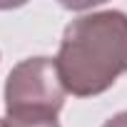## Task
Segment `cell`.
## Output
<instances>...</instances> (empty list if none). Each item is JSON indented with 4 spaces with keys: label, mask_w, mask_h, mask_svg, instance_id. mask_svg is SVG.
<instances>
[{
    "label": "cell",
    "mask_w": 127,
    "mask_h": 127,
    "mask_svg": "<svg viewBox=\"0 0 127 127\" xmlns=\"http://www.w3.org/2000/svg\"><path fill=\"white\" fill-rule=\"evenodd\" d=\"M0 127H8V117H0Z\"/></svg>",
    "instance_id": "obj_5"
},
{
    "label": "cell",
    "mask_w": 127,
    "mask_h": 127,
    "mask_svg": "<svg viewBox=\"0 0 127 127\" xmlns=\"http://www.w3.org/2000/svg\"><path fill=\"white\" fill-rule=\"evenodd\" d=\"M57 72L75 97H95L127 72V15L97 10L75 18L60 40Z\"/></svg>",
    "instance_id": "obj_1"
},
{
    "label": "cell",
    "mask_w": 127,
    "mask_h": 127,
    "mask_svg": "<svg viewBox=\"0 0 127 127\" xmlns=\"http://www.w3.org/2000/svg\"><path fill=\"white\" fill-rule=\"evenodd\" d=\"M8 127H60L57 120H13L8 117Z\"/></svg>",
    "instance_id": "obj_3"
},
{
    "label": "cell",
    "mask_w": 127,
    "mask_h": 127,
    "mask_svg": "<svg viewBox=\"0 0 127 127\" xmlns=\"http://www.w3.org/2000/svg\"><path fill=\"white\" fill-rule=\"evenodd\" d=\"M65 95L55 57H28L5 80V110L13 120H57Z\"/></svg>",
    "instance_id": "obj_2"
},
{
    "label": "cell",
    "mask_w": 127,
    "mask_h": 127,
    "mask_svg": "<svg viewBox=\"0 0 127 127\" xmlns=\"http://www.w3.org/2000/svg\"><path fill=\"white\" fill-rule=\"evenodd\" d=\"M102 127H127V112H120V115H115V117H110Z\"/></svg>",
    "instance_id": "obj_4"
}]
</instances>
